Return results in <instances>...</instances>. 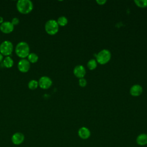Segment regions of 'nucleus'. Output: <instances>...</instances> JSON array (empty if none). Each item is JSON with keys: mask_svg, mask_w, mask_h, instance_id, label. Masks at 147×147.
<instances>
[{"mask_svg": "<svg viewBox=\"0 0 147 147\" xmlns=\"http://www.w3.org/2000/svg\"><path fill=\"white\" fill-rule=\"evenodd\" d=\"M3 64L4 67L7 68H10L13 67L14 64V61L10 56H6L3 60Z\"/></svg>", "mask_w": 147, "mask_h": 147, "instance_id": "nucleus-14", "label": "nucleus"}, {"mask_svg": "<svg viewBox=\"0 0 147 147\" xmlns=\"http://www.w3.org/2000/svg\"><path fill=\"white\" fill-rule=\"evenodd\" d=\"M38 81H37L36 80H34V79L30 80L28 84V88L30 90H32L36 89L38 87Z\"/></svg>", "mask_w": 147, "mask_h": 147, "instance_id": "nucleus-17", "label": "nucleus"}, {"mask_svg": "<svg viewBox=\"0 0 147 147\" xmlns=\"http://www.w3.org/2000/svg\"><path fill=\"white\" fill-rule=\"evenodd\" d=\"M16 7L20 13L27 14L32 11L33 4L30 0H19L17 2Z\"/></svg>", "mask_w": 147, "mask_h": 147, "instance_id": "nucleus-1", "label": "nucleus"}, {"mask_svg": "<svg viewBox=\"0 0 147 147\" xmlns=\"http://www.w3.org/2000/svg\"><path fill=\"white\" fill-rule=\"evenodd\" d=\"M136 143L140 146H145L147 145V134L141 133L137 136L136 140Z\"/></svg>", "mask_w": 147, "mask_h": 147, "instance_id": "nucleus-13", "label": "nucleus"}, {"mask_svg": "<svg viewBox=\"0 0 147 147\" xmlns=\"http://www.w3.org/2000/svg\"><path fill=\"white\" fill-rule=\"evenodd\" d=\"M79 85L82 87H84L87 85V80L84 78H80L79 79Z\"/></svg>", "mask_w": 147, "mask_h": 147, "instance_id": "nucleus-20", "label": "nucleus"}, {"mask_svg": "<svg viewBox=\"0 0 147 147\" xmlns=\"http://www.w3.org/2000/svg\"><path fill=\"white\" fill-rule=\"evenodd\" d=\"M11 22V24L14 26V25H17L19 24L20 22V20L17 17H14L12 18L11 21H10Z\"/></svg>", "mask_w": 147, "mask_h": 147, "instance_id": "nucleus-21", "label": "nucleus"}, {"mask_svg": "<svg viewBox=\"0 0 147 147\" xmlns=\"http://www.w3.org/2000/svg\"><path fill=\"white\" fill-rule=\"evenodd\" d=\"M25 140V136L23 133L21 132H16L14 133L11 138V142L16 145L21 144Z\"/></svg>", "mask_w": 147, "mask_h": 147, "instance_id": "nucleus-9", "label": "nucleus"}, {"mask_svg": "<svg viewBox=\"0 0 147 147\" xmlns=\"http://www.w3.org/2000/svg\"><path fill=\"white\" fill-rule=\"evenodd\" d=\"M14 30V25L10 21H4L0 24V30L5 33L9 34L11 33Z\"/></svg>", "mask_w": 147, "mask_h": 147, "instance_id": "nucleus-8", "label": "nucleus"}, {"mask_svg": "<svg viewBox=\"0 0 147 147\" xmlns=\"http://www.w3.org/2000/svg\"><path fill=\"white\" fill-rule=\"evenodd\" d=\"M28 60L29 61V63H36L38 60V55L35 53H30L29 54V55L28 56Z\"/></svg>", "mask_w": 147, "mask_h": 147, "instance_id": "nucleus-15", "label": "nucleus"}, {"mask_svg": "<svg viewBox=\"0 0 147 147\" xmlns=\"http://www.w3.org/2000/svg\"><path fill=\"white\" fill-rule=\"evenodd\" d=\"M87 65L89 69L94 70L97 67V62L95 59H91L88 61Z\"/></svg>", "mask_w": 147, "mask_h": 147, "instance_id": "nucleus-18", "label": "nucleus"}, {"mask_svg": "<svg viewBox=\"0 0 147 147\" xmlns=\"http://www.w3.org/2000/svg\"><path fill=\"white\" fill-rule=\"evenodd\" d=\"M38 86L44 90L48 89L52 84V79L47 76H41L38 81Z\"/></svg>", "mask_w": 147, "mask_h": 147, "instance_id": "nucleus-6", "label": "nucleus"}, {"mask_svg": "<svg viewBox=\"0 0 147 147\" xmlns=\"http://www.w3.org/2000/svg\"><path fill=\"white\" fill-rule=\"evenodd\" d=\"M96 2L99 5H103L106 3V0H96Z\"/></svg>", "mask_w": 147, "mask_h": 147, "instance_id": "nucleus-22", "label": "nucleus"}, {"mask_svg": "<svg viewBox=\"0 0 147 147\" xmlns=\"http://www.w3.org/2000/svg\"><path fill=\"white\" fill-rule=\"evenodd\" d=\"M3 60V56L0 53V62L2 61Z\"/></svg>", "mask_w": 147, "mask_h": 147, "instance_id": "nucleus-23", "label": "nucleus"}, {"mask_svg": "<svg viewBox=\"0 0 147 147\" xmlns=\"http://www.w3.org/2000/svg\"><path fill=\"white\" fill-rule=\"evenodd\" d=\"M143 89L140 84H134L130 89V94L133 96H140L142 92Z\"/></svg>", "mask_w": 147, "mask_h": 147, "instance_id": "nucleus-12", "label": "nucleus"}, {"mask_svg": "<svg viewBox=\"0 0 147 147\" xmlns=\"http://www.w3.org/2000/svg\"><path fill=\"white\" fill-rule=\"evenodd\" d=\"M45 32L49 35L56 34L59 29V26L57 21L55 20L51 19L47 21L44 26Z\"/></svg>", "mask_w": 147, "mask_h": 147, "instance_id": "nucleus-3", "label": "nucleus"}, {"mask_svg": "<svg viewBox=\"0 0 147 147\" xmlns=\"http://www.w3.org/2000/svg\"><path fill=\"white\" fill-rule=\"evenodd\" d=\"M18 70L23 73L27 72L30 68V63L26 59H21L17 64Z\"/></svg>", "mask_w": 147, "mask_h": 147, "instance_id": "nucleus-7", "label": "nucleus"}, {"mask_svg": "<svg viewBox=\"0 0 147 147\" xmlns=\"http://www.w3.org/2000/svg\"><path fill=\"white\" fill-rule=\"evenodd\" d=\"M15 53L19 57L25 59L30 53L29 44L25 41H20L16 46Z\"/></svg>", "mask_w": 147, "mask_h": 147, "instance_id": "nucleus-2", "label": "nucleus"}, {"mask_svg": "<svg viewBox=\"0 0 147 147\" xmlns=\"http://www.w3.org/2000/svg\"><path fill=\"white\" fill-rule=\"evenodd\" d=\"M111 57V53L108 49H102L96 55V62L100 64H105L110 61Z\"/></svg>", "mask_w": 147, "mask_h": 147, "instance_id": "nucleus-4", "label": "nucleus"}, {"mask_svg": "<svg viewBox=\"0 0 147 147\" xmlns=\"http://www.w3.org/2000/svg\"><path fill=\"white\" fill-rule=\"evenodd\" d=\"M13 44L9 40H5L0 44V53L5 56H10L13 51Z\"/></svg>", "mask_w": 147, "mask_h": 147, "instance_id": "nucleus-5", "label": "nucleus"}, {"mask_svg": "<svg viewBox=\"0 0 147 147\" xmlns=\"http://www.w3.org/2000/svg\"><path fill=\"white\" fill-rule=\"evenodd\" d=\"M78 136L82 140H87L91 136V131L88 128L85 126L81 127L78 131Z\"/></svg>", "mask_w": 147, "mask_h": 147, "instance_id": "nucleus-10", "label": "nucleus"}, {"mask_svg": "<svg viewBox=\"0 0 147 147\" xmlns=\"http://www.w3.org/2000/svg\"><path fill=\"white\" fill-rule=\"evenodd\" d=\"M73 72L76 77L80 79L84 78L86 75V71L84 66H83L82 65H78L74 68Z\"/></svg>", "mask_w": 147, "mask_h": 147, "instance_id": "nucleus-11", "label": "nucleus"}, {"mask_svg": "<svg viewBox=\"0 0 147 147\" xmlns=\"http://www.w3.org/2000/svg\"><path fill=\"white\" fill-rule=\"evenodd\" d=\"M4 22L3 21V18L1 16H0V24H1L2 23H3Z\"/></svg>", "mask_w": 147, "mask_h": 147, "instance_id": "nucleus-24", "label": "nucleus"}, {"mask_svg": "<svg viewBox=\"0 0 147 147\" xmlns=\"http://www.w3.org/2000/svg\"><path fill=\"white\" fill-rule=\"evenodd\" d=\"M134 3L140 7H147V0H135Z\"/></svg>", "mask_w": 147, "mask_h": 147, "instance_id": "nucleus-19", "label": "nucleus"}, {"mask_svg": "<svg viewBox=\"0 0 147 147\" xmlns=\"http://www.w3.org/2000/svg\"><path fill=\"white\" fill-rule=\"evenodd\" d=\"M146 146H147V145H146Z\"/></svg>", "mask_w": 147, "mask_h": 147, "instance_id": "nucleus-25", "label": "nucleus"}, {"mask_svg": "<svg viewBox=\"0 0 147 147\" xmlns=\"http://www.w3.org/2000/svg\"><path fill=\"white\" fill-rule=\"evenodd\" d=\"M56 21H57L59 26H64L68 23V20H67V17H65V16L59 17Z\"/></svg>", "mask_w": 147, "mask_h": 147, "instance_id": "nucleus-16", "label": "nucleus"}]
</instances>
